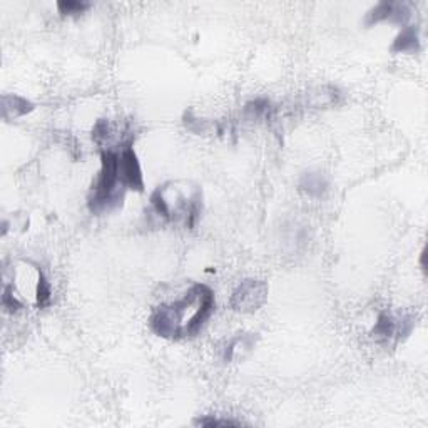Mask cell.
Instances as JSON below:
<instances>
[{"mask_svg": "<svg viewBox=\"0 0 428 428\" xmlns=\"http://www.w3.org/2000/svg\"><path fill=\"white\" fill-rule=\"evenodd\" d=\"M214 311V293L206 284H192L179 302L157 306L149 325L163 338H186L198 333Z\"/></svg>", "mask_w": 428, "mask_h": 428, "instance_id": "1", "label": "cell"}, {"mask_svg": "<svg viewBox=\"0 0 428 428\" xmlns=\"http://www.w3.org/2000/svg\"><path fill=\"white\" fill-rule=\"evenodd\" d=\"M169 188V184L159 186L151 194V206L159 218L169 223L183 221L184 226L194 227L196 221L201 214V191L198 188H191L188 191H181L176 184Z\"/></svg>", "mask_w": 428, "mask_h": 428, "instance_id": "2", "label": "cell"}, {"mask_svg": "<svg viewBox=\"0 0 428 428\" xmlns=\"http://www.w3.org/2000/svg\"><path fill=\"white\" fill-rule=\"evenodd\" d=\"M127 191L119 174V151L107 148L101 151V172L92 184L89 210L95 214L109 213L122 204Z\"/></svg>", "mask_w": 428, "mask_h": 428, "instance_id": "3", "label": "cell"}, {"mask_svg": "<svg viewBox=\"0 0 428 428\" xmlns=\"http://www.w3.org/2000/svg\"><path fill=\"white\" fill-rule=\"evenodd\" d=\"M268 298V284L264 281L245 280L231 296V308L236 311H256Z\"/></svg>", "mask_w": 428, "mask_h": 428, "instance_id": "4", "label": "cell"}, {"mask_svg": "<svg viewBox=\"0 0 428 428\" xmlns=\"http://www.w3.org/2000/svg\"><path fill=\"white\" fill-rule=\"evenodd\" d=\"M119 174H121L122 184H124L126 189H134V191L144 189L141 164H139V159L131 142H126L124 148L119 151Z\"/></svg>", "mask_w": 428, "mask_h": 428, "instance_id": "5", "label": "cell"}, {"mask_svg": "<svg viewBox=\"0 0 428 428\" xmlns=\"http://www.w3.org/2000/svg\"><path fill=\"white\" fill-rule=\"evenodd\" d=\"M410 7L402 2H381L375 9H372L366 15V25L378 24V22H396L405 24L410 17Z\"/></svg>", "mask_w": 428, "mask_h": 428, "instance_id": "6", "label": "cell"}, {"mask_svg": "<svg viewBox=\"0 0 428 428\" xmlns=\"http://www.w3.org/2000/svg\"><path fill=\"white\" fill-rule=\"evenodd\" d=\"M393 52H407V54H416L420 51V37L418 29L414 25L405 27L402 32L398 34L392 45Z\"/></svg>", "mask_w": 428, "mask_h": 428, "instance_id": "7", "label": "cell"}, {"mask_svg": "<svg viewBox=\"0 0 428 428\" xmlns=\"http://www.w3.org/2000/svg\"><path fill=\"white\" fill-rule=\"evenodd\" d=\"M34 109V104L29 102L27 99L21 98V95H3L2 98V111L3 117H17V115H24Z\"/></svg>", "mask_w": 428, "mask_h": 428, "instance_id": "8", "label": "cell"}, {"mask_svg": "<svg viewBox=\"0 0 428 428\" xmlns=\"http://www.w3.org/2000/svg\"><path fill=\"white\" fill-rule=\"evenodd\" d=\"M372 335L378 340H390L396 335V319L388 313H380Z\"/></svg>", "mask_w": 428, "mask_h": 428, "instance_id": "9", "label": "cell"}, {"mask_svg": "<svg viewBox=\"0 0 428 428\" xmlns=\"http://www.w3.org/2000/svg\"><path fill=\"white\" fill-rule=\"evenodd\" d=\"M300 188L303 189L304 192H308L310 196H322L323 192L326 191L328 184L325 181V177L318 172H308L302 177V183H300Z\"/></svg>", "mask_w": 428, "mask_h": 428, "instance_id": "10", "label": "cell"}, {"mask_svg": "<svg viewBox=\"0 0 428 428\" xmlns=\"http://www.w3.org/2000/svg\"><path fill=\"white\" fill-rule=\"evenodd\" d=\"M37 306L38 308H45L49 303H51V298H52V288H51V283L47 281V278H45L44 273L38 269V280H37Z\"/></svg>", "mask_w": 428, "mask_h": 428, "instance_id": "11", "label": "cell"}, {"mask_svg": "<svg viewBox=\"0 0 428 428\" xmlns=\"http://www.w3.org/2000/svg\"><path fill=\"white\" fill-rule=\"evenodd\" d=\"M57 7H59L60 14L76 15V14H82L84 10H87L89 7H91V3L77 2V0H64V2L57 3Z\"/></svg>", "mask_w": 428, "mask_h": 428, "instance_id": "12", "label": "cell"}, {"mask_svg": "<svg viewBox=\"0 0 428 428\" xmlns=\"http://www.w3.org/2000/svg\"><path fill=\"white\" fill-rule=\"evenodd\" d=\"M199 425H207V427H219V425H238V422H231V420H199Z\"/></svg>", "mask_w": 428, "mask_h": 428, "instance_id": "13", "label": "cell"}]
</instances>
